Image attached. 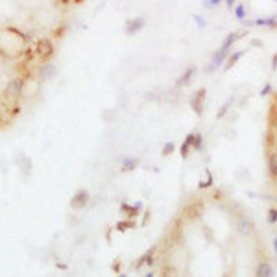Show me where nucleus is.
Segmentation results:
<instances>
[{
    "instance_id": "nucleus-1",
    "label": "nucleus",
    "mask_w": 277,
    "mask_h": 277,
    "mask_svg": "<svg viewBox=\"0 0 277 277\" xmlns=\"http://www.w3.org/2000/svg\"><path fill=\"white\" fill-rule=\"evenodd\" d=\"M28 50L26 35L15 28H2L0 30V54L8 59H17Z\"/></svg>"
},
{
    "instance_id": "nucleus-2",
    "label": "nucleus",
    "mask_w": 277,
    "mask_h": 277,
    "mask_svg": "<svg viewBox=\"0 0 277 277\" xmlns=\"http://www.w3.org/2000/svg\"><path fill=\"white\" fill-rule=\"evenodd\" d=\"M227 57H229V50H225V48H218L215 54L211 55V61H209V65L203 69V72L205 74H211V72H215V70H218L222 65H225V61H227Z\"/></svg>"
},
{
    "instance_id": "nucleus-3",
    "label": "nucleus",
    "mask_w": 277,
    "mask_h": 277,
    "mask_svg": "<svg viewBox=\"0 0 277 277\" xmlns=\"http://www.w3.org/2000/svg\"><path fill=\"white\" fill-rule=\"evenodd\" d=\"M55 48H54V43L50 41L48 37H41L37 41V45H35V54L43 59V61H48L52 55H54Z\"/></svg>"
},
{
    "instance_id": "nucleus-4",
    "label": "nucleus",
    "mask_w": 277,
    "mask_h": 277,
    "mask_svg": "<svg viewBox=\"0 0 277 277\" xmlns=\"http://www.w3.org/2000/svg\"><path fill=\"white\" fill-rule=\"evenodd\" d=\"M205 96H207V89H205V87H201V89H198V91L194 92L193 96L189 98V106L193 108V111L198 116H201V113H203V104H205Z\"/></svg>"
},
{
    "instance_id": "nucleus-5",
    "label": "nucleus",
    "mask_w": 277,
    "mask_h": 277,
    "mask_svg": "<svg viewBox=\"0 0 277 277\" xmlns=\"http://www.w3.org/2000/svg\"><path fill=\"white\" fill-rule=\"evenodd\" d=\"M89 201H91V194L89 191H85V189H80L72 198H70V209H74V211H82L89 205Z\"/></svg>"
},
{
    "instance_id": "nucleus-6",
    "label": "nucleus",
    "mask_w": 277,
    "mask_h": 277,
    "mask_svg": "<svg viewBox=\"0 0 277 277\" xmlns=\"http://www.w3.org/2000/svg\"><path fill=\"white\" fill-rule=\"evenodd\" d=\"M205 211V205L201 200H193L187 207L183 209V215L187 220H198Z\"/></svg>"
},
{
    "instance_id": "nucleus-7",
    "label": "nucleus",
    "mask_w": 277,
    "mask_h": 277,
    "mask_svg": "<svg viewBox=\"0 0 277 277\" xmlns=\"http://www.w3.org/2000/svg\"><path fill=\"white\" fill-rule=\"evenodd\" d=\"M144 26H146L144 17H133V19H128L124 24V33L126 35H137L140 30H144Z\"/></svg>"
},
{
    "instance_id": "nucleus-8",
    "label": "nucleus",
    "mask_w": 277,
    "mask_h": 277,
    "mask_svg": "<svg viewBox=\"0 0 277 277\" xmlns=\"http://www.w3.org/2000/svg\"><path fill=\"white\" fill-rule=\"evenodd\" d=\"M23 91H24V80L23 78H11L6 85V96L9 98H19V96H23Z\"/></svg>"
},
{
    "instance_id": "nucleus-9",
    "label": "nucleus",
    "mask_w": 277,
    "mask_h": 277,
    "mask_svg": "<svg viewBox=\"0 0 277 277\" xmlns=\"http://www.w3.org/2000/svg\"><path fill=\"white\" fill-rule=\"evenodd\" d=\"M248 26H262V28H272L276 30L277 28V15L272 17H257L253 21H244Z\"/></svg>"
},
{
    "instance_id": "nucleus-10",
    "label": "nucleus",
    "mask_w": 277,
    "mask_h": 277,
    "mask_svg": "<svg viewBox=\"0 0 277 277\" xmlns=\"http://www.w3.org/2000/svg\"><path fill=\"white\" fill-rule=\"evenodd\" d=\"M237 231H239L240 237H251L255 233V223L253 220H249L246 216H242L239 222H237Z\"/></svg>"
},
{
    "instance_id": "nucleus-11",
    "label": "nucleus",
    "mask_w": 277,
    "mask_h": 277,
    "mask_svg": "<svg viewBox=\"0 0 277 277\" xmlns=\"http://www.w3.org/2000/svg\"><path fill=\"white\" fill-rule=\"evenodd\" d=\"M255 277H276V268L270 261H261L255 266Z\"/></svg>"
},
{
    "instance_id": "nucleus-12",
    "label": "nucleus",
    "mask_w": 277,
    "mask_h": 277,
    "mask_svg": "<svg viewBox=\"0 0 277 277\" xmlns=\"http://www.w3.org/2000/svg\"><path fill=\"white\" fill-rule=\"evenodd\" d=\"M55 74H57V67H55L54 63L45 61L39 67V78H41L43 82H48V80L55 78Z\"/></svg>"
},
{
    "instance_id": "nucleus-13",
    "label": "nucleus",
    "mask_w": 277,
    "mask_h": 277,
    "mask_svg": "<svg viewBox=\"0 0 277 277\" xmlns=\"http://www.w3.org/2000/svg\"><path fill=\"white\" fill-rule=\"evenodd\" d=\"M120 211H122L128 218H135V216H138L140 215V211H142V201H135V203L124 201L122 205H120Z\"/></svg>"
},
{
    "instance_id": "nucleus-14",
    "label": "nucleus",
    "mask_w": 277,
    "mask_h": 277,
    "mask_svg": "<svg viewBox=\"0 0 277 277\" xmlns=\"http://www.w3.org/2000/svg\"><path fill=\"white\" fill-rule=\"evenodd\" d=\"M244 35H248L246 30H237V31H229L227 35H225V39H223L222 43V48H225V50H231L233 48V45L237 43V41H240V39L244 37Z\"/></svg>"
},
{
    "instance_id": "nucleus-15",
    "label": "nucleus",
    "mask_w": 277,
    "mask_h": 277,
    "mask_svg": "<svg viewBox=\"0 0 277 277\" xmlns=\"http://www.w3.org/2000/svg\"><path fill=\"white\" fill-rule=\"evenodd\" d=\"M266 163H268V172L270 176L277 179V148L266 150Z\"/></svg>"
},
{
    "instance_id": "nucleus-16",
    "label": "nucleus",
    "mask_w": 277,
    "mask_h": 277,
    "mask_svg": "<svg viewBox=\"0 0 277 277\" xmlns=\"http://www.w3.org/2000/svg\"><path fill=\"white\" fill-rule=\"evenodd\" d=\"M155 251H157V246H152L150 249H148L146 253H142L140 257L137 259V262H135V270H140L144 264H154V255Z\"/></svg>"
},
{
    "instance_id": "nucleus-17",
    "label": "nucleus",
    "mask_w": 277,
    "mask_h": 277,
    "mask_svg": "<svg viewBox=\"0 0 277 277\" xmlns=\"http://www.w3.org/2000/svg\"><path fill=\"white\" fill-rule=\"evenodd\" d=\"M249 52V48H242V50H235L233 54H229V57H227V61H225V67H223V70H229V69H233L237 63L244 57V55Z\"/></svg>"
},
{
    "instance_id": "nucleus-18",
    "label": "nucleus",
    "mask_w": 277,
    "mask_h": 277,
    "mask_svg": "<svg viewBox=\"0 0 277 277\" xmlns=\"http://www.w3.org/2000/svg\"><path fill=\"white\" fill-rule=\"evenodd\" d=\"M194 74H196V67H194V65H191V67L185 70L181 76L177 78L176 87H187V85H189L194 80Z\"/></svg>"
},
{
    "instance_id": "nucleus-19",
    "label": "nucleus",
    "mask_w": 277,
    "mask_h": 277,
    "mask_svg": "<svg viewBox=\"0 0 277 277\" xmlns=\"http://www.w3.org/2000/svg\"><path fill=\"white\" fill-rule=\"evenodd\" d=\"M191 150H193V133H189V135L185 137L183 144H181V148H179V155H181L183 159H187Z\"/></svg>"
},
{
    "instance_id": "nucleus-20",
    "label": "nucleus",
    "mask_w": 277,
    "mask_h": 277,
    "mask_svg": "<svg viewBox=\"0 0 277 277\" xmlns=\"http://www.w3.org/2000/svg\"><path fill=\"white\" fill-rule=\"evenodd\" d=\"M215 185V176H213V172L209 168H205V181L203 179H200V183H198V189L200 191H203V189H211Z\"/></svg>"
},
{
    "instance_id": "nucleus-21",
    "label": "nucleus",
    "mask_w": 277,
    "mask_h": 277,
    "mask_svg": "<svg viewBox=\"0 0 277 277\" xmlns=\"http://www.w3.org/2000/svg\"><path fill=\"white\" fill-rule=\"evenodd\" d=\"M235 98H237V96H235V94H233V96H229V98H227V100L223 102V106H222V108H220V111H218V113H216V118H218V120H220V118H223V116H225V115H227V113H229L231 106H233V104H235Z\"/></svg>"
},
{
    "instance_id": "nucleus-22",
    "label": "nucleus",
    "mask_w": 277,
    "mask_h": 277,
    "mask_svg": "<svg viewBox=\"0 0 277 277\" xmlns=\"http://www.w3.org/2000/svg\"><path fill=\"white\" fill-rule=\"evenodd\" d=\"M138 166V159L137 157H124L122 159V172H131Z\"/></svg>"
},
{
    "instance_id": "nucleus-23",
    "label": "nucleus",
    "mask_w": 277,
    "mask_h": 277,
    "mask_svg": "<svg viewBox=\"0 0 277 277\" xmlns=\"http://www.w3.org/2000/svg\"><path fill=\"white\" fill-rule=\"evenodd\" d=\"M268 126L274 133H277V108L276 106L270 109V113H268Z\"/></svg>"
},
{
    "instance_id": "nucleus-24",
    "label": "nucleus",
    "mask_w": 277,
    "mask_h": 277,
    "mask_svg": "<svg viewBox=\"0 0 277 277\" xmlns=\"http://www.w3.org/2000/svg\"><path fill=\"white\" fill-rule=\"evenodd\" d=\"M193 150H196V152L203 150V135L201 133H193Z\"/></svg>"
},
{
    "instance_id": "nucleus-25",
    "label": "nucleus",
    "mask_w": 277,
    "mask_h": 277,
    "mask_svg": "<svg viewBox=\"0 0 277 277\" xmlns=\"http://www.w3.org/2000/svg\"><path fill=\"white\" fill-rule=\"evenodd\" d=\"M233 13H235V17H237L239 21H246V6H244V4H237V6L233 8Z\"/></svg>"
},
{
    "instance_id": "nucleus-26",
    "label": "nucleus",
    "mask_w": 277,
    "mask_h": 277,
    "mask_svg": "<svg viewBox=\"0 0 277 277\" xmlns=\"http://www.w3.org/2000/svg\"><path fill=\"white\" fill-rule=\"evenodd\" d=\"M115 227H116V231H128L135 227V222H133V220H120V222H116Z\"/></svg>"
},
{
    "instance_id": "nucleus-27",
    "label": "nucleus",
    "mask_w": 277,
    "mask_h": 277,
    "mask_svg": "<svg viewBox=\"0 0 277 277\" xmlns=\"http://www.w3.org/2000/svg\"><path fill=\"white\" fill-rule=\"evenodd\" d=\"M163 277H179V272L174 264H166L165 268H163Z\"/></svg>"
},
{
    "instance_id": "nucleus-28",
    "label": "nucleus",
    "mask_w": 277,
    "mask_h": 277,
    "mask_svg": "<svg viewBox=\"0 0 277 277\" xmlns=\"http://www.w3.org/2000/svg\"><path fill=\"white\" fill-rule=\"evenodd\" d=\"M174 150H176V144H174L172 140H168V142H165V146H163L161 154L165 155V157H168L170 154H174Z\"/></svg>"
},
{
    "instance_id": "nucleus-29",
    "label": "nucleus",
    "mask_w": 277,
    "mask_h": 277,
    "mask_svg": "<svg viewBox=\"0 0 277 277\" xmlns=\"http://www.w3.org/2000/svg\"><path fill=\"white\" fill-rule=\"evenodd\" d=\"M259 94H261V96H270V94H274V85L270 83V82H266Z\"/></svg>"
},
{
    "instance_id": "nucleus-30",
    "label": "nucleus",
    "mask_w": 277,
    "mask_h": 277,
    "mask_svg": "<svg viewBox=\"0 0 277 277\" xmlns=\"http://www.w3.org/2000/svg\"><path fill=\"white\" fill-rule=\"evenodd\" d=\"M222 4V0H203V8H207V9H215L218 8Z\"/></svg>"
},
{
    "instance_id": "nucleus-31",
    "label": "nucleus",
    "mask_w": 277,
    "mask_h": 277,
    "mask_svg": "<svg viewBox=\"0 0 277 277\" xmlns=\"http://www.w3.org/2000/svg\"><path fill=\"white\" fill-rule=\"evenodd\" d=\"M193 19L196 21V26H198V28H205V26H207V21H205V19L200 15V13H194Z\"/></svg>"
},
{
    "instance_id": "nucleus-32",
    "label": "nucleus",
    "mask_w": 277,
    "mask_h": 277,
    "mask_svg": "<svg viewBox=\"0 0 277 277\" xmlns=\"http://www.w3.org/2000/svg\"><path fill=\"white\" fill-rule=\"evenodd\" d=\"M268 223H277V207H272L268 211V216H266Z\"/></svg>"
},
{
    "instance_id": "nucleus-33",
    "label": "nucleus",
    "mask_w": 277,
    "mask_h": 277,
    "mask_svg": "<svg viewBox=\"0 0 277 277\" xmlns=\"http://www.w3.org/2000/svg\"><path fill=\"white\" fill-rule=\"evenodd\" d=\"M223 2H225V8L231 9V11H233V8L237 6V0H223Z\"/></svg>"
},
{
    "instance_id": "nucleus-34",
    "label": "nucleus",
    "mask_w": 277,
    "mask_h": 277,
    "mask_svg": "<svg viewBox=\"0 0 277 277\" xmlns=\"http://www.w3.org/2000/svg\"><path fill=\"white\" fill-rule=\"evenodd\" d=\"M277 70V54L272 55V72H276Z\"/></svg>"
},
{
    "instance_id": "nucleus-35",
    "label": "nucleus",
    "mask_w": 277,
    "mask_h": 277,
    "mask_svg": "<svg viewBox=\"0 0 277 277\" xmlns=\"http://www.w3.org/2000/svg\"><path fill=\"white\" fill-rule=\"evenodd\" d=\"M274 251H276V257H277V235H276V239H274Z\"/></svg>"
},
{
    "instance_id": "nucleus-36",
    "label": "nucleus",
    "mask_w": 277,
    "mask_h": 277,
    "mask_svg": "<svg viewBox=\"0 0 277 277\" xmlns=\"http://www.w3.org/2000/svg\"><path fill=\"white\" fill-rule=\"evenodd\" d=\"M67 2H74V4H80V2H83V0H67Z\"/></svg>"
},
{
    "instance_id": "nucleus-37",
    "label": "nucleus",
    "mask_w": 277,
    "mask_h": 277,
    "mask_svg": "<svg viewBox=\"0 0 277 277\" xmlns=\"http://www.w3.org/2000/svg\"><path fill=\"white\" fill-rule=\"evenodd\" d=\"M144 277H155V276H154V274H152V272H148V274H146V276H144Z\"/></svg>"
},
{
    "instance_id": "nucleus-38",
    "label": "nucleus",
    "mask_w": 277,
    "mask_h": 277,
    "mask_svg": "<svg viewBox=\"0 0 277 277\" xmlns=\"http://www.w3.org/2000/svg\"><path fill=\"white\" fill-rule=\"evenodd\" d=\"M118 277H128V276H126V274H120V276H118Z\"/></svg>"
},
{
    "instance_id": "nucleus-39",
    "label": "nucleus",
    "mask_w": 277,
    "mask_h": 277,
    "mask_svg": "<svg viewBox=\"0 0 277 277\" xmlns=\"http://www.w3.org/2000/svg\"><path fill=\"white\" fill-rule=\"evenodd\" d=\"M274 2H277V0H274Z\"/></svg>"
}]
</instances>
